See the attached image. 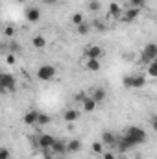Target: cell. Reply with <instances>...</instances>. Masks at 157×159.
<instances>
[{"instance_id": "6da1fadb", "label": "cell", "mask_w": 157, "mask_h": 159, "mask_svg": "<svg viewBox=\"0 0 157 159\" xmlns=\"http://www.w3.org/2000/svg\"><path fill=\"white\" fill-rule=\"evenodd\" d=\"M124 135H126V139L133 146H139V144H144L146 143V131L142 128H139V126H129Z\"/></svg>"}, {"instance_id": "7a4b0ae2", "label": "cell", "mask_w": 157, "mask_h": 159, "mask_svg": "<svg viewBox=\"0 0 157 159\" xmlns=\"http://www.w3.org/2000/svg\"><path fill=\"white\" fill-rule=\"evenodd\" d=\"M122 83L129 89H142L146 85V76L144 74H126Z\"/></svg>"}, {"instance_id": "3957f363", "label": "cell", "mask_w": 157, "mask_h": 159, "mask_svg": "<svg viewBox=\"0 0 157 159\" xmlns=\"http://www.w3.org/2000/svg\"><path fill=\"white\" fill-rule=\"evenodd\" d=\"M141 59H142V63H144L146 67H148L150 63L157 61V43H148V44H144Z\"/></svg>"}, {"instance_id": "277c9868", "label": "cell", "mask_w": 157, "mask_h": 159, "mask_svg": "<svg viewBox=\"0 0 157 159\" xmlns=\"http://www.w3.org/2000/svg\"><path fill=\"white\" fill-rule=\"evenodd\" d=\"M56 74H57V70L50 63H44V65H41L37 69V80H41V81H52L56 78Z\"/></svg>"}, {"instance_id": "5b68a950", "label": "cell", "mask_w": 157, "mask_h": 159, "mask_svg": "<svg viewBox=\"0 0 157 159\" xmlns=\"http://www.w3.org/2000/svg\"><path fill=\"white\" fill-rule=\"evenodd\" d=\"M17 89V83H15V76L7 74V72H2L0 74V91L2 93H13Z\"/></svg>"}, {"instance_id": "8992f818", "label": "cell", "mask_w": 157, "mask_h": 159, "mask_svg": "<svg viewBox=\"0 0 157 159\" xmlns=\"http://www.w3.org/2000/svg\"><path fill=\"white\" fill-rule=\"evenodd\" d=\"M83 54H85L87 59H100V57L105 54V50H104V46H100V44H89V46L83 48Z\"/></svg>"}, {"instance_id": "52a82bcc", "label": "cell", "mask_w": 157, "mask_h": 159, "mask_svg": "<svg viewBox=\"0 0 157 159\" xmlns=\"http://www.w3.org/2000/svg\"><path fill=\"white\" fill-rule=\"evenodd\" d=\"M54 141H56V137H54V135H50V133H43V135L37 137V144H39L44 152H46V150H52Z\"/></svg>"}, {"instance_id": "ba28073f", "label": "cell", "mask_w": 157, "mask_h": 159, "mask_svg": "<svg viewBox=\"0 0 157 159\" xmlns=\"http://www.w3.org/2000/svg\"><path fill=\"white\" fill-rule=\"evenodd\" d=\"M24 17H26V20H28V22L35 24V22H39V20H41V9H39V7H34V6H30V7H26V11H24Z\"/></svg>"}, {"instance_id": "9c48e42d", "label": "cell", "mask_w": 157, "mask_h": 159, "mask_svg": "<svg viewBox=\"0 0 157 159\" xmlns=\"http://www.w3.org/2000/svg\"><path fill=\"white\" fill-rule=\"evenodd\" d=\"M52 154H56L57 157H59V156L69 154V150H67V143H65L63 139H56V141H54V144H52Z\"/></svg>"}, {"instance_id": "30bf717a", "label": "cell", "mask_w": 157, "mask_h": 159, "mask_svg": "<svg viewBox=\"0 0 157 159\" xmlns=\"http://www.w3.org/2000/svg\"><path fill=\"white\" fill-rule=\"evenodd\" d=\"M139 11L141 9H135V7H126V11H124V15H122V22H126V24H129V22H133V20H137V17H139Z\"/></svg>"}, {"instance_id": "8fae6325", "label": "cell", "mask_w": 157, "mask_h": 159, "mask_svg": "<svg viewBox=\"0 0 157 159\" xmlns=\"http://www.w3.org/2000/svg\"><path fill=\"white\" fill-rule=\"evenodd\" d=\"M107 13H109V17H111L113 20H120V19H122V15H124L122 7L118 6L117 2H111V4H109V7H107Z\"/></svg>"}, {"instance_id": "7c38bea8", "label": "cell", "mask_w": 157, "mask_h": 159, "mask_svg": "<svg viewBox=\"0 0 157 159\" xmlns=\"http://www.w3.org/2000/svg\"><path fill=\"white\" fill-rule=\"evenodd\" d=\"M117 148L120 154H124V152H128V150H133L135 146L126 139V135H118V143H117Z\"/></svg>"}, {"instance_id": "4fadbf2b", "label": "cell", "mask_w": 157, "mask_h": 159, "mask_svg": "<svg viewBox=\"0 0 157 159\" xmlns=\"http://www.w3.org/2000/svg\"><path fill=\"white\" fill-rule=\"evenodd\" d=\"M102 143H104L105 146H117L118 135H115L113 131H104V133H102Z\"/></svg>"}, {"instance_id": "5bb4252c", "label": "cell", "mask_w": 157, "mask_h": 159, "mask_svg": "<svg viewBox=\"0 0 157 159\" xmlns=\"http://www.w3.org/2000/svg\"><path fill=\"white\" fill-rule=\"evenodd\" d=\"M96 106H98V102H96L92 96H87V98L81 102V109H83L85 113H92V111L96 109Z\"/></svg>"}, {"instance_id": "9a60e30c", "label": "cell", "mask_w": 157, "mask_h": 159, "mask_svg": "<svg viewBox=\"0 0 157 159\" xmlns=\"http://www.w3.org/2000/svg\"><path fill=\"white\" fill-rule=\"evenodd\" d=\"M78 119H79V109H74V107L65 109V113H63V120L65 122H76Z\"/></svg>"}, {"instance_id": "2e32d148", "label": "cell", "mask_w": 157, "mask_h": 159, "mask_svg": "<svg viewBox=\"0 0 157 159\" xmlns=\"http://www.w3.org/2000/svg\"><path fill=\"white\" fill-rule=\"evenodd\" d=\"M37 120H39V111H35V109H30L24 115V124H28V126H37Z\"/></svg>"}, {"instance_id": "e0dca14e", "label": "cell", "mask_w": 157, "mask_h": 159, "mask_svg": "<svg viewBox=\"0 0 157 159\" xmlns=\"http://www.w3.org/2000/svg\"><path fill=\"white\" fill-rule=\"evenodd\" d=\"M89 96H92V98L100 104V102H104V100H105V89H104V87H96V89L89 91Z\"/></svg>"}, {"instance_id": "ac0fdd59", "label": "cell", "mask_w": 157, "mask_h": 159, "mask_svg": "<svg viewBox=\"0 0 157 159\" xmlns=\"http://www.w3.org/2000/svg\"><path fill=\"white\" fill-rule=\"evenodd\" d=\"M67 150H69V154H78L81 150V141L79 139H70L67 143Z\"/></svg>"}, {"instance_id": "d6986e66", "label": "cell", "mask_w": 157, "mask_h": 159, "mask_svg": "<svg viewBox=\"0 0 157 159\" xmlns=\"http://www.w3.org/2000/svg\"><path fill=\"white\" fill-rule=\"evenodd\" d=\"M85 69L91 70V72H98V70L102 69L100 59H87V61H85Z\"/></svg>"}, {"instance_id": "ffe728a7", "label": "cell", "mask_w": 157, "mask_h": 159, "mask_svg": "<svg viewBox=\"0 0 157 159\" xmlns=\"http://www.w3.org/2000/svg\"><path fill=\"white\" fill-rule=\"evenodd\" d=\"M32 44H34V48H37V50L44 48V46H46V39H44V35H35V37L32 39Z\"/></svg>"}, {"instance_id": "44dd1931", "label": "cell", "mask_w": 157, "mask_h": 159, "mask_svg": "<svg viewBox=\"0 0 157 159\" xmlns=\"http://www.w3.org/2000/svg\"><path fill=\"white\" fill-rule=\"evenodd\" d=\"M91 30H92V24H91V22H83L81 26H78V28H76L78 35H87V34H89Z\"/></svg>"}, {"instance_id": "7402d4cb", "label": "cell", "mask_w": 157, "mask_h": 159, "mask_svg": "<svg viewBox=\"0 0 157 159\" xmlns=\"http://www.w3.org/2000/svg\"><path fill=\"white\" fill-rule=\"evenodd\" d=\"M70 22L78 28V26H81V24H83V22H87V20H85V17H83L81 13H74V15L70 17Z\"/></svg>"}, {"instance_id": "603a6c76", "label": "cell", "mask_w": 157, "mask_h": 159, "mask_svg": "<svg viewBox=\"0 0 157 159\" xmlns=\"http://www.w3.org/2000/svg\"><path fill=\"white\" fill-rule=\"evenodd\" d=\"M146 74H148L150 78H157V61L150 63V65L146 67Z\"/></svg>"}, {"instance_id": "cb8c5ba5", "label": "cell", "mask_w": 157, "mask_h": 159, "mask_svg": "<svg viewBox=\"0 0 157 159\" xmlns=\"http://www.w3.org/2000/svg\"><path fill=\"white\" fill-rule=\"evenodd\" d=\"M52 122V117L46 115V113H39V120H37V126H46Z\"/></svg>"}, {"instance_id": "d4e9b609", "label": "cell", "mask_w": 157, "mask_h": 159, "mask_svg": "<svg viewBox=\"0 0 157 159\" xmlns=\"http://www.w3.org/2000/svg\"><path fill=\"white\" fill-rule=\"evenodd\" d=\"M144 0H128V7H135V9H142L144 7Z\"/></svg>"}, {"instance_id": "484cf974", "label": "cell", "mask_w": 157, "mask_h": 159, "mask_svg": "<svg viewBox=\"0 0 157 159\" xmlns=\"http://www.w3.org/2000/svg\"><path fill=\"white\" fill-rule=\"evenodd\" d=\"M92 152L94 154H104V143L102 141H96V143H92Z\"/></svg>"}, {"instance_id": "4316f807", "label": "cell", "mask_w": 157, "mask_h": 159, "mask_svg": "<svg viewBox=\"0 0 157 159\" xmlns=\"http://www.w3.org/2000/svg\"><path fill=\"white\" fill-rule=\"evenodd\" d=\"M89 9L91 11H100V7H102V4H100V0H89Z\"/></svg>"}, {"instance_id": "83f0119b", "label": "cell", "mask_w": 157, "mask_h": 159, "mask_svg": "<svg viewBox=\"0 0 157 159\" xmlns=\"http://www.w3.org/2000/svg\"><path fill=\"white\" fill-rule=\"evenodd\" d=\"M4 35L9 37V39L15 37V28H13V26H6V28H4Z\"/></svg>"}, {"instance_id": "f1b7e54d", "label": "cell", "mask_w": 157, "mask_h": 159, "mask_svg": "<svg viewBox=\"0 0 157 159\" xmlns=\"http://www.w3.org/2000/svg\"><path fill=\"white\" fill-rule=\"evenodd\" d=\"M87 96H89V93H83V91H79V93H76V94H74V100H76V102H83Z\"/></svg>"}, {"instance_id": "f546056e", "label": "cell", "mask_w": 157, "mask_h": 159, "mask_svg": "<svg viewBox=\"0 0 157 159\" xmlns=\"http://www.w3.org/2000/svg\"><path fill=\"white\" fill-rule=\"evenodd\" d=\"M0 159H9V150L4 146V148H0Z\"/></svg>"}, {"instance_id": "4dcf8cb0", "label": "cell", "mask_w": 157, "mask_h": 159, "mask_svg": "<svg viewBox=\"0 0 157 159\" xmlns=\"http://www.w3.org/2000/svg\"><path fill=\"white\" fill-rule=\"evenodd\" d=\"M102 159H117V156H115L113 152H104V154H102Z\"/></svg>"}, {"instance_id": "1f68e13d", "label": "cell", "mask_w": 157, "mask_h": 159, "mask_svg": "<svg viewBox=\"0 0 157 159\" xmlns=\"http://www.w3.org/2000/svg\"><path fill=\"white\" fill-rule=\"evenodd\" d=\"M92 26H96L98 30H105V24H102V22H100V19H96V20L92 22Z\"/></svg>"}, {"instance_id": "d6a6232c", "label": "cell", "mask_w": 157, "mask_h": 159, "mask_svg": "<svg viewBox=\"0 0 157 159\" xmlns=\"http://www.w3.org/2000/svg\"><path fill=\"white\" fill-rule=\"evenodd\" d=\"M9 48H11V52L15 54V52H19V50H20V44H19V43H11V44H9Z\"/></svg>"}, {"instance_id": "836d02e7", "label": "cell", "mask_w": 157, "mask_h": 159, "mask_svg": "<svg viewBox=\"0 0 157 159\" xmlns=\"http://www.w3.org/2000/svg\"><path fill=\"white\" fill-rule=\"evenodd\" d=\"M150 126H152V129H154V131H157V115H155V117H152V120H150Z\"/></svg>"}, {"instance_id": "e575fe53", "label": "cell", "mask_w": 157, "mask_h": 159, "mask_svg": "<svg viewBox=\"0 0 157 159\" xmlns=\"http://www.w3.org/2000/svg\"><path fill=\"white\" fill-rule=\"evenodd\" d=\"M41 2H43L44 6H54V4H57L59 0H41Z\"/></svg>"}, {"instance_id": "d590c367", "label": "cell", "mask_w": 157, "mask_h": 159, "mask_svg": "<svg viewBox=\"0 0 157 159\" xmlns=\"http://www.w3.org/2000/svg\"><path fill=\"white\" fill-rule=\"evenodd\" d=\"M6 61H7L9 65H13V63H15V56H13V54H9V56L6 57Z\"/></svg>"}, {"instance_id": "8d00e7d4", "label": "cell", "mask_w": 157, "mask_h": 159, "mask_svg": "<svg viewBox=\"0 0 157 159\" xmlns=\"http://www.w3.org/2000/svg\"><path fill=\"white\" fill-rule=\"evenodd\" d=\"M17 2H19V4H24V2H26V0H17Z\"/></svg>"}, {"instance_id": "74e56055", "label": "cell", "mask_w": 157, "mask_h": 159, "mask_svg": "<svg viewBox=\"0 0 157 159\" xmlns=\"http://www.w3.org/2000/svg\"><path fill=\"white\" fill-rule=\"evenodd\" d=\"M57 159H65V156H59V157H57Z\"/></svg>"}, {"instance_id": "f35d334b", "label": "cell", "mask_w": 157, "mask_h": 159, "mask_svg": "<svg viewBox=\"0 0 157 159\" xmlns=\"http://www.w3.org/2000/svg\"><path fill=\"white\" fill-rule=\"evenodd\" d=\"M144 2H148V0H144Z\"/></svg>"}, {"instance_id": "ab89813d", "label": "cell", "mask_w": 157, "mask_h": 159, "mask_svg": "<svg viewBox=\"0 0 157 159\" xmlns=\"http://www.w3.org/2000/svg\"><path fill=\"white\" fill-rule=\"evenodd\" d=\"M120 159H124V157H120Z\"/></svg>"}]
</instances>
